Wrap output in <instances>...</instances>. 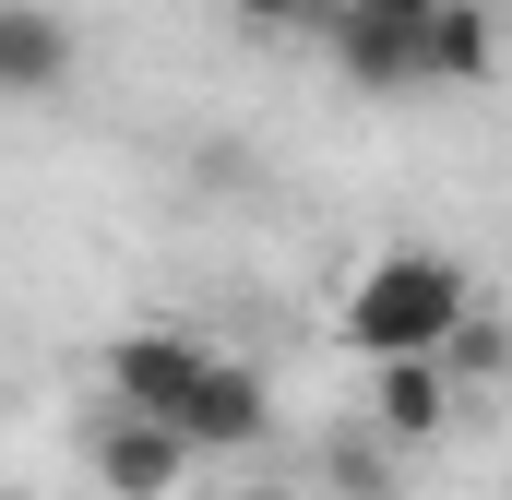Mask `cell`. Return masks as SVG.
<instances>
[{"instance_id": "6da1fadb", "label": "cell", "mask_w": 512, "mask_h": 500, "mask_svg": "<svg viewBox=\"0 0 512 500\" xmlns=\"http://www.w3.org/2000/svg\"><path fill=\"white\" fill-rule=\"evenodd\" d=\"M465 310H477L465 262H441V250H382V262L358 274V298H346V346H358V358H441Z\"/></svg>"}, {"instance_id": "7a4b0ae2", "label": "cell", "mask_w": 512, "mask_h": 500, "mask_svg": "<svg viewBox=\"0 0 512 500\" xmlns=\"http://www.w3.org/2000/svg\"><path fill=\"white\" fill-rule=\"evenodd\" d=\"M84 453H96V500H179V477H191V441L143 405H108Z\"/></svg>"}, {"instance_id": "3957f363", "label": "cell", "mask_w": 512, "mask_h": 500, "mask_svg": "<svg viewBox=\"0 0 512 500\" xmlns=\"http://www.w3.org/2000/svg\"><path fill=\"white\" fill-rule=\"evenodd\" d=\"M203 370H215V346H203V334H167V322H131L120 346H108V393L143 405V417H179Z\"/></svg>"}, {"instance_id": "277c9868", "label": "cell", "mask_w": 512, "mask_h": 500, "mask_svg": "<svg viewBox=\"0 0 512 500\" xmlns=\"http://www.w3.org/2000/svg\"><path fill=\"white\" fill-rule=\"evenodd\" d=\"M167 429L191 441V465H203V453H251L262 429H274V393H262V370H239V358H215V370L191 381V405H179Z\"/></svg>"}, {"instance_id": "5b68a950", "label": "cell", "mask_w": 512, "mask_h": 500, "mask_svg": "<svg viewBox=\"0 0 512 500\" xmlns=\"http://www.w3.org/2000/svg\"><path fill=\"white\" fill-rule=\"evenodd\" d=\"M334 72H346L358 96H405V84H417V12L346 0V12H334Z\"/></svg>"}, {"instance_id": "8992f818", "label": "cell", "mask_w": 512, "mask_h": 500, "mask_svg": "<svg viewBox=\"0 0 512 500\" xmlns=\"http://www.w3.org/2000/svg\"><path fill=\"white\" fill-rule=\"evenodd\" d=\"M72 84V24L48 0H0V96H60Z\"/></svg>"}, {"instance_id": "52a82bcc", "label": "cell", "mask_w": 512, "mask_h": 500, "mask_svg": "<svg viewBox=\"0 0 512 500\" xmlns=\"http://www.w3.org/2000/svg\"><path fill=\"white\" fill-rule=\"evenodd\" d=\"M489 72H501V24L477 0L417 12V84H489Z\"/></svg>"}, {"instance_id": "ba28073f", "label": "cell", "mask_w": 512, "mask_h": 500, "mask_svg": "<svg viewBox=\"0 0 512 500\" xmlns=\"http://www.w3.org/2000/svg\"><path fill=\"white\" fill-rule=\"evenodd\" d=\"M370 370H382V429H393V441H441L453 370H441V358H370Z\"/></svg>"}, {"instance_id": "9c48e42d", "label": "cell", "mask_w": 512, "mask_h": 500, "mask_svg": "<svg viewBox=\"0 0 512 500\" xmlns=\"http://www.w3.org/2000/svg\"><path fill=\"white\" fill-rule=\"evenodd\" d=\"M501 358H512V334L489 322V310H465L453 346H441V370H453V381H501Z\"/></svg>"}, {"instance_id": "30bf717a", "label": "cell", "mask_w": 512, "mask_h": 500, "mask_svg": "<svg viewBox=\"0 0 512 500\" xmlns=\"http://www.w3.org/2000/svg\"><path fill=\"white\" fill-rule=\"evenodd\" d=\"M227 12H239V24H310L322 0H227Z\"/></svg>"}, {"instance_id": "8fae6325", "label": "cell", "mask_w": 512, "mask_h": 500, "mask_svg": "<svg viewBox=\"0 0 512 500\" xmlns=\"http://www.w3.org/2000/svg\"><path fill=\"white\" fill-rule=\"evenodd\" d=\"M382 12H441V0H382Z\"/></svg>"}, {"instance_id": "7c38bea8", "label": "cell", "mask_w": 512, "mask_h": 500, "mask_svg": "<svg viewBox=\"0 0 512 500\" xmlns=\"http://www.w3.org/2000/svg\"><path fill=\"white\" fill-rule=\"evenodd\" d=\"M501 405H512V358H501Z\"/></svg>"}, {"instance_id": "4fadbf2b", "label": "cell", "mask_w": 512, "mask_h": 500, "mask_svg": "<svg viewBox=\"0 0 512 500\" xmlns=\"http://www.w3.org/2000/svg\"><path fill=\"white\" fill-rule=\"evenodd\" d=\"M239 500H286V489H239Z\"/></svg>"}, {"instance_id": "5bb4252c", "label": "cell", "mask_w": 512, "mask_h": 500, "mask_svg": "<svg viewBox=\"0 0 512 500\" xmlns=\"http://www.w3.org/2000/svg\"><path fill=\"white\" fill-rule=\"evenodd\" d=\"M370 500H393V489H370Z\"/></svg>"}]
</instances>
